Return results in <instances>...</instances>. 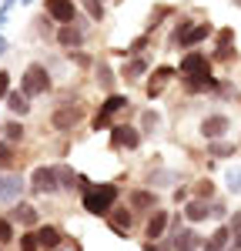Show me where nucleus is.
Listing matches in <instances>:
<instances>
[{
    "label": "nucleus",
    "instance_id": "a211bd4d",
    "mask_svg": "<svg viewBox=\"0 0 241 251\" xmlns=\"http://www.w3.org/2000/svg\"><path fill=\"white\" fill-rule=\"evenodd\" d=\"M184 218H188L191 225H198V221H204V218H211V204H208V201H188Z\"/></svg>",
    "mask_w": 241,
    "mask_h": 251
},
{
    "label": "nucleus",
    "instance_id": "423d86ee",
    "mask_svg": "<svg viewBox=\"0 0 241 251\" xmlns=\"http://www.w3.org/2000/svg\"><path fill=\"white\" fill-rule=\"evenodd\" d=\"M80 117H84V111H80V107L64 104V107H57V111L50 114V127H54V131H74V127L80 124Z\"/></svg>",
    "mask_w": 241,
    "mask_h": 251
},
{
    "label": "nucleus",
    "instance_id": "f3484780",
    "mask_svg": "<svg viewBox=\"0 0 241 251\" xmlns=\"http://www.w3.org/2000/svg\"><path fill=\"white\" fill-rule=\"evenodd\" d=\"M107 221H111V228H114V231H118L120 238H124V234L131 231V225H134V218H131V214L124 211V208H114V211L107 214Z\"/></svg>",
    "mask_w": 241,
    "mask_h": 251
},
{
    "label": "nucleus",
    "instance_id": "6ab92c4d",
    "mask_svg": "<svg viewBox=\"0 0 241 251\" xmlns=\"http://www.w3.org/2000/svg\"><path fill=\"white\" fill-rule=\"evenodd\" d=\"M144 71H147V57H134V60H127V64L120 67V77L138 80V77H144Z\"/></svg>",
    "mask_w": 241,
    "mask_h": 251
},
{
    "label": "nucleus",
    "instance_id": "412c9836",
    "mask_svg": "<svg viewBox=\"0 0 241 251\" xmlns=\"http://www.w3.org/2000/svg\"><path fill=\"white\" fill-rule=\"evenodd\" d=\"M10 221H20V225H37V208H30V204H17V208L10 211Z\"/></svg>",
    "mask_w": 241,
    "mask_h": 251
},
{
    "label": "nucleus",
    "instance_id": "f704fd0d",
    "mask_svg": "<svg viewBox=\"0 0 241 251\" xmlns=\"http://www.w3.org/2000/svg\"><path fill=\"white\" fill-rule=\"evenodd\" d=\"M215 198V184L211 181H201L198 184V201H211Z\"/></svg>",
    "mask_w": 241,
    "mask_h": 251
},
{
    "label": "nucleus",
    "instance_id": "cd10ccee",
    "mask_svg": "<svg viewBox=\"0 0 241 251\" xmlns=\"http://www.w3.org/2000/svg\"><path fill=\"white\" fill-rule=\"evenodd\" d=\"M0 245H14V221L0 218Z\"/></svg>",
    "mask_w": 241,
    "mask_h": 251
},
{
    "label": "nucleus",
    "instance_id": "7ed1b4c3",
    "mask_svg": "<svg viewBox=\"0 0 241 251\" xmlns=\"http://www.w3.org/2000/svg\"><path fill=\"white\" fill-rule=\"evenodd\" d=\"M30 191H37V194H54V191H60L57 168H47V164L34 168V174H30Z\"/></svg>",
    "mask_w": 241,
    "mask_h": 251
},
{
    "label": "nucleus",
    "instance_id": "bb28decb",
    "mask_svg": "<svg viewBox=\"0 0 241 251\" xmlns=\"http://www.w3.org/2000/svg\"><path fill=\"white\" fill-rule=\"evenodd\" d=\"M141 127H144V134H154L161 127V117L154 114V111H144V117H141Z\"/></svg>",
    "mask_w": 241,
    "mask_h": 251
},
{
    "label": "nucleus",
    "instance_id": "b1692460",
    "mask_svg": "<svg viewBox=\"0 0 241 251\" xmlns=\"http://www.w3.org/2000/svg\"><path fill=\"white\" fill-rule=\"evenodd\" d=\"M37 238H40V248H57L60 245V231L50 228V225H44V228L37 231Z\"/></svg>",
    "mask_w": 241,
    "mask_h": 251
},
{
    "label": "nucleus",
    "instance_id": "4468645a",
    "mask_svg": "<svg viewBox=\"0 0 241 251\" xmlns=\"http://www.w3.org/2000/svg\"><path fill=\"white\" fill-rule=\"evenodd\" d=\"M184 87H188L191 94H204V91H221L218 77H211V71H208V74H194V77H184Z\"/></svg>",
    "mask_w": 241,
    "mask_h": 251
},
{
    "label": "nucleus",
    "instance_id": "473e14b6",
    "mask_svg": "<svg viewBox=\"0 0 241 251\" xmlns=\"http://www.w3.org/2000/svg\"><path fill=\"white\" fill-rule=\"evenodd\" d=\"M10 164H14V144L0 141V168H10Z\"/></svg>",
    "mask_w": 241,
    "mask_h": 251
},
{
    "label": "nucleus",
    "instance_id": "dca6fc26",
    "mask_svg": "<svg viewBox=\"0 0 241 251\" xmlns=\"http://www.w3.org/2000/svg\"><path fill=\"white\" fill-rule=\"evenodd\" d=\"M181 174L178 171H164V168H158V171L147 174V188L151 191H158V188H171V184H178Z\"/></svg>",
    "mask_w": 241,
    "mask_h": 251
},
{
    "label": "nucleus",
    "instance_id": "58836bf2",
    "mask_svg": "<svg viewBox=\"0 0 241 251\" xmlns=\"http://www.w3.org/2000/svg\"><path fill=\"white\" fill-rule=\"evenodd\" d=\"M224 204H221V201H215V204H211V218H215V221H221V218H224Z\"/></svg>",
    "mask_w": 241,
    "mask_h": 251
},
{
    "label": "nucleus",
    "instance_id": "20e7f679",
    "mask_svg": "<svg viewBox=\"0 0 241 251\" xmlns=\"http://www.w3.org/2000/svg\"><path fill=\"white\" fill-rule=\"evenodd\" d=\"M208 37H211V24H181L171 40L181 44V47H194V44H201Z\"/></svg>",
    "mask_w": 241,
    "mask_h": 251
},
{
    "label": "nucleus",
    "instance_id": "c9c22d12",
    "mask_svg": "<svg viewBox=\"0 0 241 251\" xmlns=\"http://www.w3.org/2000/svg\"><path fill=\"white\" fill-rule=\"evenodd\" d=\"M7 94H10V74L0 71V100H7Z\"/></svg>",
    "mask_w": 241,
    "mask_h": 251
},
{
    "label": "nucleus",
    "instance_id": "393cba45",
    "mask_svg": "<svg viewBox=\"0 0 241 251\" xmlns=\"http://www.w3.org/2000/svg\"><path fill=\"white\" fill-rule=\"evenodd\" d=\"M124 107H131L124 94H111L104 104H100V111H104V114H118V111H124Z\"/></svg>",
    "mask_w": 241,
    "mask_h": 251
},
{
    "label": "nucleus",
    "instance_id": "2eb2a0df",
    "mask_svg": "<svg viewBox=\"0 0 241 251\" xmlns=\"http://www.w3.org/2000/svg\"><path fill=\"white\" fill-rule=\"evenodd\" d=\"M228 248H231V225H221L218 231L201 245V251H228Z\"/></svg>",
    "mask_w": 241,
    "mask_h": 251
},
{
    "label": "nucleus",
    "instance_id": "c85d7f7f",
    "mask_svg": "<svg viewBox=\"0 0 241 251\" xmlns=\"http://www.w3.org/2000/svg\"><path fill=\"white\" fill-rule=\"evenodd\" d=\"M224 181H228V191L241 194V168H228V174H224Z\"/></svg>",
    "mask_w": 241,
    "mask_h": 251
},
{
    "label": "nucleus",
    "instance_id": "e433bc0d",
    "mask_svg": "<svg viewBox=\"0 0 241 251\" xmlns=\"http://www.w3.org/2000/svg\"><path fill=\"white\" fill-rule=\"evenodd\" d=\"M100 127H111V114H104V111L94 114V131H100Z\"/></svg>",
    "mask_w": 241,
    "mask_h": 251
},
{
    "label": "nucleus",
    "instance_id": "39448f33",
    "mask_svg": "<svg viewBox=\"0 0 241 251\" xmlns=\"http://www.w3.org/2000/svg\"><path fill=\"white\" fill-rule=\"evenodd\" d=\"M44 10H47V17L57 20V24H77V7H74V0H44Z\"/></svg>",
    "mask_w": 241,
    "mask_h": 251
},
{
    "label": "nucleus",
    "instance_id": "0eeeda50",
    "mask_svg": "<svg viewBox=\"0 0 241 251\" xmlns=\"http://www.w3.org/2000/svg\"><path fill=\"white\" fill-rule=\"evenodd\" d=\"M231 131V117L228 114H211L201 121V134H204V141H221V137Z\"/></svg>",
    "mask_w": 241,
    "mask_h": 251
},
{
    "label": "nucleus",
    "instance_id": "f8f14e48",
    "mask_svg": "<svg viewBox=\"0 0 241 251\" xmlns=\"http://www.w3.org/2000/svg\"><path fill=\"white\" fill-rule=\"evenodd\" d=\"M168 228H171V214L168 211H151V218H147V225H144V231H147V238H151V241H158L161 234L168 231Z\"/></svg>",
    "mask_w": 241,
    "mask_h": 251
},
{
    "label": "nucleus",
    "instance_id": "aec40b11",
    "mask_svg": "<svg viewBox=\"0 0 241 251\" xmlns=\"http://www.w3.org/2000/svg\"><path fill=\"white\" fill-rule=\"evenodd\" d=\"M7 111L27 114V111H30V97L24 94V91H10V94H7Z\"/></svg>",
    "mask_w": 241,
    "mask_h": 251
},
{
    "label": "nucleus",
    "instance_id": "4c0bfd02",
    "mask_svg": "<svg viewBox=\"0 0 241 251\" xmlns=\"http://www.w3.org/2000/svg\"><path fill=\"white\" fill-rule=\"evenodd\" d=\"M67 57L74 60V64H80V67H87V64H91V57H87V54H84V50H71V54H67Z\"/></svg>",
    "mask_w": 241,
    "mask_h": 251
},
{
    "label": "nucleus",
    "instance_id": "c756f323",
    "mask_svg": "<svg viewBox=\"0 0 241 251\" xmlns=\"http://www.w3.org/2000/svg\"><path fill=\"white\" fill-rule=\"evenodd\" d=\"M84 3V10L91 14V20H104V3L100 0H80Z\"/></svg>",
    "mask_w": 241,
    "mask_h": 251
},
{
    "label": "nucleus",
    "instance_id": "ddd939ff",
    "mask_svg": "<svg viewBox=\"0 0 241 251\" xmlns=\"http://www.w3.org/2000/svg\"><path fill=\"white\" fill-rule=\"evenodd\" d=\"M20 191H24L20 174H0V201H17Z\"/></svg>",
    "mask_w": 241,
    "mask_h": 251
},
{
    "label": "nucleus",
    "instance_id": "9b49d317",
    "mask_svg": "<svg viewBox=\"0 0 241 251\" xmlns=\"http://www.w3.org/2000/svg\"><path fill=\"white\" fill-rule=\"evenodd\" d=\"M57 44H60V47H67V50H80V44H84V27H77V24L60 27V30H57Z\"/></svg>",
    "mask_w": 241,
    "mask_h": 251
},
{
    "label": "nucleus",
    "instance_id": "9d476101",
    "mask_svg": "<svg viewBox=\"0 0 241 251\" xmlns=\"http://www.w3.org/2000/svg\"><path fill=\"white\" fill-rule=\"evenodd\" d=\"M127 204H131V211H158V191L138 188V191L127 194Z\"/></svg>",
    "mask_w": 241,
    "mask_h": 251
},
{
    "label": "nucleus",
    "instance_id": "ea45409f",
    "mask_svg": "<svg viewBox=\"0 0 241 251\" xmlns=\"http://www.w3.org/2000/svg\"><path fill=\"white\" fill-rule=\"evenodd\" d=\"M147 47V37H138L134 44H131V54H138V50H144Z\"/></svg>",
    "mask_w": 241,
    "mask_h": 251
},
{
    "label": "nucleus",
    "instance_id": "a878e982",
    "mask_svg": "<svg viewBox=\"0 0 241 251\" xmlns=\"http://www.w3.org/2000/svg\"><path fill=\"white\" fill-rule=\"evenodd\" d=\"M3 134H7V141L10 144H17V141H24V124H17V121H10V124H3Z\"/></svg>",
    "mask_w": 241,
    "mask_h": 251
},
{
    "label": "nucleus",
    "instance_id": "2f4dec72",
    "mask_svg": "<svg viewBox=\"0 0 241 251\" xmlns=\"http://www.w3.org/2000/svg\"><path fill=\"white\" fill-rule=\"evenodd\" d=\"M231 248L241 251V214H235V221H231Z\"/></svg>",
    "mask_w": 241,
    "mask_h": 251
},
{
    "label": "nucleus",
    "instance_id": "f257e3e1",
    "mask_svg": "<svg viewBox=\"0 0 241 251\" xmlns=\"http://www.w3.org/2000/svg\"><path fill=\"white\" fill-rule=\"evenodd\" d=\"M114 201H118V188L114 184H97V188H91V191L84 194V211L107 218V214L114 211Z\"/></svg>",
    "mask_w": 241,
    "mask_h": 251
},
{
    "label": "nucleus",
    "instance_id": "f03ea898",
    "mask_svg": "<svg viewBox=\"0 0 241 251\" xmlns=\"http://www.w3.org/2000/svg\"><path fill=\"white\" fill-rule=\"evenodd\" d=\"M20 91L27 97L47 94V91H50V74H47V67H44V64H30V67L24 71V77H20Z\"/></svg>",
    "mask_w": 241,
    "mask_h": 251
},
{
    "label": "nucleus",
    "instance_id": "5701e85b",
    "mask_svg": "<svg viewBox=\"0 0 241 251\" xmlns=\"http://www.w3.org/2000/svg\"><path fill=\"white\" fill-rule=\"evenodd\" d=\"M208 154L211 157H235V144L231 141H208Z\"/></svg>",
    "mask_w": 241,
    "mask_h": 251
},
{
    "label": "nucleus",
    "instance_id": "4be33fe9",
    "mask_svg": "<svg viewBox=\"0 0 241 251\" xmlns=\"http://www.w3.org/2000/svg\"><path fill=\"white\" fill-rule=\"evenodd\" d=\"M94 71H97V84L104 91H111V87H114V71H111V64H107V60H97Z\"/></svg>",
    "mask_w": 241,
    "mask_h": 251
},
{
    "label": "nucleus",
    "instance_id": "72a5a7b5",
    "mask_svg": "<svg viewBox=\"0 0 241 251\" xmlns=\"http://www.w3.org/2000/svg\"><path fill=\"white\" fill-rule=\"evenodd\" d=\"M57 177H60V188H67V184H74L80 174H74L71 168H57Z\"/></svg>",
    "mask_w": 241,
    "mask_h": 251
},
{
    "label": "nucleus",
    "instance_id": "7c9ffc66",
    "mask_svg": "<svg viewBox=\"0 0 241 251\" xmlns=\"http://www.w3.org/2000/svg\"><path fill=\"white\" fill-rule=\"evenodd\" d=\"M20 251H40V238L37 234H20Z\"/></svg>",
    "mask_w": 241,
    "mask_h": 251
},
{
    "label": "nucleus",
    "instance_id": "a19ab883",
    "mask_svg": "<svg viewBox=\"0 0 241 251\" xmlns=\"http://www.w3.org/2000/svg\"><path fill=\"white\" fill-rule=\"evenodd\" d=\"M3 50H7V40H3V37H0V54H3Z\"/></svg>",
    "mask_w": 241,
    "mask_h": 251
},
{
    "label": "nucleus",
    "instance_id": "1a4fd4ad",
    "mask_svg": "<svg viewBox=\"0 0 241 251\" xmlns=\"http://www.w3.org/2000/svg\"><path fill=\"white\" fill-rule=\"evenodd\" d=\"M211 71V60H208V54H184L181 57V67H178V74H184V77H194V74H208Z\"/></svg>",
    "mask_w": 241,
    "mask_h": 251
},
{
    "label": "nucleus",
    "instance_id": "6e6552de",
    "mask_svg": "<svg viewBox=\"0 0 241 251\" xmlns=\"http://www.w3.org/2000/svg\"><path fill=\"white\" fill-rule=\"evenodd\" d=\"M141 137H144V131L131 127V124H118V127L111 131V141H114V148H127V151L141 148Z\"/></svg>",
    "mask_w": 241,
    "mask_h": 251
},
{
    "label": "nucleus",
    "instance_id": "79ce46f5",
    "mask_svg": "<svg viewBox=\"0 0 241 251\" xmlns=\"http://www.w3.org/2000/svg\"><path fill=\"white\" fill-rule=\"evenodd\" d=\"M0 131H3V124H0Z\"/></svg>",
    "mask_w": 241,
    "mask_h": 251
}]
</instances>
